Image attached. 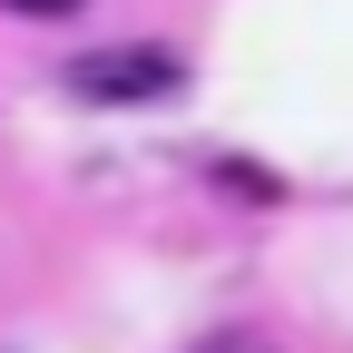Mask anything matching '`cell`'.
Returning <instances> with one entry per match:
<instances>
[{
	"mask_svg": "<svg viewBox=\"0 0 353 353\" xmlns=\"http://www.w3.org/2000/svg\"><path fill=\"white\" fill-rule=\"evenodd\" d=\"M176 88V59H79V99H157Z\"/></svg>",
	"mask_w": 353,
	"mask_h": 353,
	"instance_id": "cell-1",
	"label": "cell"
},
{
	"mask_svg": "<svg viewBox=\"0 0 353 353\" xmlns=\"http://www.w3.org/2000/svg\"><path fill=\"white\" fill-rule=\"evenodd\" d=\"M10 10H30V20H69L79 0H10Z\"/></svg>",
	"mask_w": 353,
	"mask_h": 353,
	"instance_id": "cell-2",
	"label": "cell"
}]
</instances>
